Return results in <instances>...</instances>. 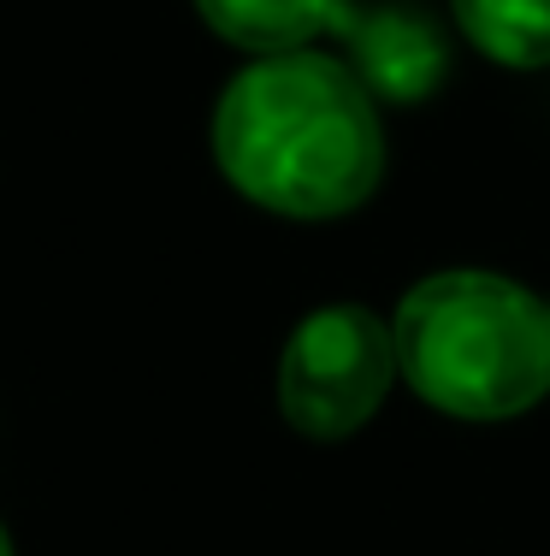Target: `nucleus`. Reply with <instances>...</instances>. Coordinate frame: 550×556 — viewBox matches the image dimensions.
Segmentation results:
<instances>
[{
    "label": "nucleus",
    "instance_id": "nucleus-7",
    "mask_svg": "<svg viewBox=\"0 0 550 556\" xmlns=\"http://www.w3.org/2000/svg\"><path fill=\"white\" fill-rule=\"evenodd\" d=\"M0 556H12V533H7V527H0Z\"/></svg>",
    "mask_w": 550,
    "mask_h": 556
},
{
    "label": "nucleus",
    "instance_id": "nucleus-3",
    "mask_svg": "<svg viewBox=\"0 0 550 556\" xmlns=\"http://www.w3.org/2000/svg\"><path fill=\"white\" fill-rule=\"evenodd\" d=\"M397 386V338L361 302H325L296 320L279 355V415L303 439H356Z\"/></svg>",
    "mask_w": 550,
    "mask_h": 556
},
{
    "label": "nucleus",
    "instance_id": "nucleus-4",
    "mask_svg": "<svg viewBox=\"0 0 550 556\" xmlns=\"http://www.w3.org/2000/svg\"><path fill=\"white\" fill-rule=\"evenodd\" d=\"M332 36L361 89L391 108H421L450 77V36L414 0H349Z\"/></svg>",
    "mask_w": 550,
    "mask_h": 556
},
{
    "label": "nucleus",
    "instance_id": "nucleus-5",
    "mask_svg": "<svg viewBox=\"0 0 550 556\" xmlns=\"http://www.w3.org/2000/svg\"><path fill=\"white\" fill-rule=\"evenodd\" d=\"M344 7L349 0H195L207 30L255 60L296 54L314 36H332Z\"/></svg>",
    "mask_w": 550,
    "mask_h": 556
},
{
    "label": "nucleus",
    "instance_id": "nucleus-6",
    "mask_svg": "<svg viewBox=\"0 0 550 556\" xmlns=\"http://www.w3.org/2000/svg\"><path fill=\"white\" fill-rule=\"evenodd\" d=\"M450 18L474 54L509 72H545L550 65V0H450Z\"/></svg>",
    "mask_w": 550,
    "mask_h": 556
},
{
    "label": "nucleus",
    "instance_id": "nucleus-1",
    "mask_svg": "<svg viewBox=\"0 0 550 556\" xmlns=\"http://www.w3.org/2000/svg\"><path fill=\"white\" fill-rule=\"evenodd\" d=\"M214 161L231 190L267 214L344 219L385 178L379 101L337 54H267L219 96Z\"/></svg>",
    "mask_w": 550,
    "mask_h": 556
},
{
    "label": "nucleus",
    "instance_id": "nucleus-2",
    "mask_svg": "<svg viewBox=\"0 0 550 556\" xmlns=\"http://www.w3.org/2000/svg\"><path fill=\"white\" fill-rule=\"evenodd\" d=\"M397 379L450 420H515L550 396V302L491 267L426 273L391 314Z\"/></svg>",
    "mask_w": 550,
    "mask_h": 556
}]
</instances>
